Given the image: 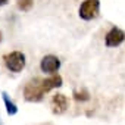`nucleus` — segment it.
Here are the masks:
<instances>
[{"label":"nucleus","mask_w":125,"mask_h":125,"mask_svg":"<svg viewBox=\"0 0 125 125\" xmlns=\"http://www.w3.org/2000/svg\"><path fill=\"white\" fill-rule=\"evenodd\" d=\"M62 83H63L62 77L54 74V75H52V77H49V78H44V80H43V90H44V93H47V91H50V90H53V88L60 87V85H62Z\"/></svg>","instance_id":"0eeeda50"},{"label":"nucleus","mask_w":125,"mask_h":125,"mask_svg":"<svg viewBox=\"0 0 125 125\" xmlns=\"http://www.w3.org/2000/svg\"><path fill=\"white\" fill-rule=\"evenodd\" d=\"M8 2H9V0H0V6H5Z\"/></svg>","instance_id":"9b49d317"},{"label":"nucleus","mask_w":125,"mask_h":125,"mask_svg":"<svg viewBox=\"0 0 125 125\" xmlns=\"http://www.w3.org/2000/svg\"><path fill=\"white\" fill-rule=\"evenodd\" d=\"M3 62L5 66L10 71V72H21L25 68V54L22 52H10L8 54L3 56Z\"/></svg>","instance_id":"f03ea898"},{"label":"nucleus","mask_w":125,"mask_h":125,"mask_svg":"<svg viewBox=\"0 0 125 125\" xmlns=\"http://www.w3.org/2000/svg\"><path fill=\"white\" fill-rule=\"evenodd\" d=\"M43 96H44V90H43V80L41 78H34L25 84L24 97L27 102H41Z\"/></svg>","instance_id":"f257e3e1"},{"label":"nucleus","mask_w":125,"mask_h":125,"mask_svg":"<svg viewBox=\"0 0 125 125\" xmlns=\"http://www.w3.org/2000/svg\"><path fill=\"white\" fill-rule=\"evenodd\" d=\"M2 97H3V102H5V106H6V112H8V115H16V112H18V107H16V104L9 99V96H8V93H2Z\"/></svg>","instance_id":"6e6552de"},{"label":"nucleus","mask_w":125,"mask_h":125,"mask_svg":"<svg viewBox=\"0 0 125 125\" xmlns=\"http://www.w3.org/2000/svg\"><path fill=\"white\" fill-rule=\"evenodd\" d=\"M74 99L77 100V102H87L88 99H90V93L87 91V90H75L74 91Z\"/></svg>","instance_id":"1a4fd4ad"},{"label":"nucleus","mask_w":125,"mask_h":125,"mask_svg":"<svg viewBox=\"0 0 125 125\" xmlns=\"http://www.w3.org/2000/svg\"><path fill=\"white\" fill-rule=\"evenodd\" d=\"M16 5H18V8L22 12H28L32 8V5H34V0H18Z\"/></svg>","instance_id":"9d476101"},{"label":"nucleus","mask_w":125,"mask_h":125,"mask_svg":"<svg viewBox=\"0 0 125 125\" xmlns=\"http://www.w3.org/2000/svg\"><path fill=\"white\" fill-rule=\"evenodd\" d=\"M124 40H125V32H124L122 30L113 27V28H110L109 32L106 34V37H104V44H106L107 47H118L119 44L124 43Z\"/></svg>","instance_id":"39448f33"},{"label":"nucleus","mask_w":125,"mask_h":125,"mask_svg":"<svg viewBox=\"0 0 125 125\" xmlns=\"http://www.w3.org/2000/svg\"><path fill=\"white\" fill-rule=\"evenodd\" d=\"M2 38H3V37H2V31H0V43H2Z\"/></svg>","instance_id":"f8f14e48"},{"label":"nucleus","mask_w":125,"mask_h":125,"mask_svg":"<svg viewBox=\"0 0 125 125\" xmlns=\"http://www.w3.org/2000/svg\"><path fill=\"white\" fill-rule=\"evenodd\" d=\"M99 9H100V2L99 0H84L80 6V18L84 21H91L94 18H97L99 15Z\"/></svg>","instance_id":"7ed1b4c3"},{"label":"nucleus","mask_w":125,"mask_h":125,"mask_svg":"<svg viewBox=\"0 0 125 125\" xmlns=\"http://www.w3.org/2000/svg\"><path fill=\"white\" fill-rule=\"evenodd\" d=\"M40 68H41L43 72L54 75V72H57L59 68H60V60H59V57L54 56V54H47V56H44V57L41 59Z\"/></svg>","instance_id":"20e7f679"},{"label":"nucleus","mask_w":125,"mask_h":125,"mask_svg":"<svg viewBox=\"0 0 125 125\" xmlns=\"http://www.w3.org/2000/svg\"><path fill=\"white\" fill-rule=\"evenodd\" d=\"M68 109V99L65 94L57 93L52 97V110L54 115H62Z\"/></svg>","instance_id":"423d86ee"}]
</instances>
